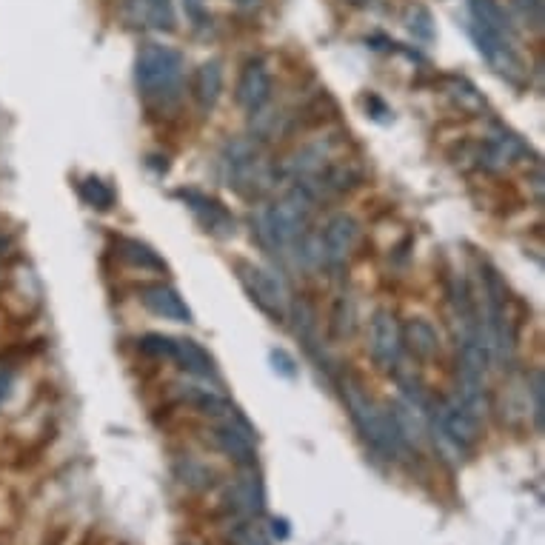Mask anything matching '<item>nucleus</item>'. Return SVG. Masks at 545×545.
<instances>
[{
	"label": "nucleus",
	"mask_w": 545,
	"mask_h": 545,
	"mask_svg": "<svg viewBox=\"0 0 545 545\" xmlns=\"http://www.w3.org/2000/svg\"><path fill=\"white\" fill-rule=\"evenodd\" d=\"M340 394H343L351 423H354V429L360 431L363 443L383 460H403V454L411 446L406 443V437H403V431L397 426L389 406L374 400L363 386V380L357 374H351V371L340 377Z\"/></svg>",
	"instance_id": "nucleus-1"
},
{
	"label": "nucleus",
	"mask_w": 545,
	"mask_h": 545,
	"mask_svg": "<svg viewBox=\"0 0 545 545\" xmlns=\"http://www.w3.org/2000/svg\"><path fill=\"white\" fill-rule=\"evenodd\" d=\"M183 55L166 43H146L135 58V86L143 106L155 115H166L183 98Z\"/></svg>",
	"instance_id": "nucleus-2"
},
{
	"label": "nucleus",
	"mask_w": 545,
	"mask_h": 545,
	"mask_svg": "<svg viewBox=\"0 0 545 545\" xmlns=\"http://www.w3.org/2000/svg\"><path fill=\"white\" fill-rule=\"evenodd\" d=\"M317 200L309 195L303 183H294L283 197H277L272 206H266L257 217V237L263 249L272 254H289L300 246V240L309 234Z\"/></svg>",
	"instance_id": "nucleus-3"
},
{
	"label": "nucleus",
	"mask_w": 545,
	"mask_h": 545,
	"mask_svg": "<svg viewBox=\"0 0 545 545\" xmlns=\"http://www.w3.org/2000/svg\"><path fill=\"white\" fill-rule=\"evenodd\" d=\"M480 283H483V303H486V326L488 349L491 357L511 360L517 351V320H514V297L508 292L506 280L497 274L494 266L483 263L480 269Z\"/></svg>",
	"instance_id": "nucleus-4"
},
{
	"label": "nucleus",
	"mask_w": 545,
	"mask_h": 545,
	"mask_svg": "<svg viewBox=\"0 0 545 545\" xmlns=\"http://www.w3.org/2000/svg\"><path fill=\"white\" fill-rule=\"evenodd\" d=\"M223 166H226V186L243 200H260L277 180L274 166H269V160L260 155V149L252 140H243V137L226 143Z\"/></svg>",
	"instance_id": "nucleus-5"
},
{
	"label": "nucleus",
	"mask_w": 545,
	"mask_h": 545,
	"mask_svg": "<svg viewBox=\"0 0 545 545\" xmlns=\"http://www.w3.org/2000/svg\"><path fill=\"white\" fill-rule=\"evenodd\" d=\"M137 349L140 354L155 357V360H172L177 369L192 374L195 380H215L217 377L215 357L192 337H169V334L149 331V334L137 337Z\"/></svg>",
	"instance_id": "nucleus-6"
},
{
	"label": "nucleus",
	"mask_w": 545,
	"mask_h": 545,
	"mask_svg": "<svg viewBox=\"0 0 545 545\" xmlns=\"http://www.w3.org/2000/svg\"><path fill=\"white\" fill-rule=\"evenodd\" d=\"M237 277H240V286L252 297L254 306L269 320H274V323L289 320L292 294H289V286H286V280L280 274L266 269V266H257V263L237 260Z\"/></svg>",
	"instance_id": "nucleus-7"
},
{
	"label": "nucleus",
	"mask_w": 545,
	"mask_h": 545,
	"mask_svg": "<svg viewBox=\"0 0 545 545\" xmlns=\"http://www.w3.org/2000/svg\"><path fill=\"white\" fill-rule=\"evenodd\" d=\"M429 417L431 423H434V429H440V434H443L454 448L471 451V448L480 443V434H483V426H480V423H483V420L474 417L457 397L431 400Z\"/></svg>",
	"instance_id": "nucleus-8"
},
{
	"label": "nucleus",
	"mask_w": 545,
	"mask_h": 545,
	"mask_svg": "<svg viewBox=\"0 0 545 545\" xmlns=\"http://www.w3.org/2000/svg\"><path fill=\"white\" fill-rule=\"evenodd\" d=\"M209 440L212 446L229 457L237 468L257 466V448H254V434L249 429V423L232 411L226 417H217L215 426L209 429Z\"/></svg>",
	"instance_id": "nucleus-9"
},
{
	"label": "nucleus",
	"mask_w": 545,
	"mask_h": 545,
	"mask_svg": "<svg viewBox=\"0 0 545 545\" xmlns=\"http://www.w3.org/2000/svg\"><path fill=\"white\" fill-rule=\"evenodd\" d=\"M369 354L380 371H394L403 357V329L391 309H377L369 320Z\"/></svg>",
	"instance_id": "nucleus-10"
},
{
	"label": "nucleus",
	"mask_w": 545,
	"mask_h": 545,
	"mask_svg": "<svg viewBox=\"0 0 545 545\" xmlns=\"http://www.w3.org/2000/svg\"><path fill=\"white\" fill-rule=\"evenodd\" d=\"M223 511L232 520H257L266 511V494H263L257 466L237 471V477L223 491Z\"/></svg>",
	"instance_id": "nucleus-11"
},
{
	"label": "nucleus",
	"mask_w": 545,
	"mask_h": 545,
	"mask_svg": "<svg viewBox=\"0 0 545 545\" xmlns=\"http://www.w3.org/2000/svg\"><path fill=\"white\" fill-rule=\"evenodd\" d=\"M320 254H323V266L340 269L349 263V257L360 243V223L351 215H334L326 223V229L320 232Z\"/></svg>",
	"instance_id": "nucleus-12"
},
{
	"label": "nucleus",
	"mask_w": 545,
	"mask_h": 545,
	"mask_svg": "<svg viewBox=\"0 0 545 545\" xmlns=\"http://www.w3.org/2000/svg\"><path fill=\"white\" fill-rule=\"evenodd\" d=\"M234 100L246 115H260L263 106L272 100V75L263 58H252L243 63L240 78L234 86Z\"/></svg>",
	"instance_id": "nucleus-13"
},
{
	"label": "nucleus",
	"mask_w": 545,
	"mask_h": 545,
	"mask_svg": "<svg viewBox=\"0 0 545 545\" xmlns=\"http://www.w3.org/2000/svg\"><path fill=\"white\" fill-rule=\"evenodd\" d=\"M137 300L143 303V309L149 314H155L160 320H172V323H192L195 314L189 309V303L180 297L175 286L157 280V283H140L137 289Z\"/></svg>",
	"instance_id": "nucleus-14"
},
{
	"label": "nucleus",
	"mask_w": 545,
	"mask_h": 545,
	"mask_svg": "<svg viewBox=\"0 0 545 545\" xmlns=\"http://www.w3.org/2000/svg\"><path fill=\"white\" fill-rule=\"evenodd\" d=\"M175 197H180L186 203V209L203 223L206 232H212L215 237H232L234 234V217L226 212V206L209 197L206 192H197V189H177Z\"/></svg>",
	"instance_id": "nucleus-15"
},
{
	"label": "nucleus",
	"mask_w": 545,
	"mask_h": 545,
	"mask_svg": "<svg viewBox=\"0 0 545 545\" xmlns=\"http://www.w3.org/2000/svg\"><path fill=\"white\" fill-rule=\"evenodd\" d=\"M123 3V18L137 29H157V32H172L175 29V6L172 0H120Z\"/></svg>",
	"instance_id": "nucleus-16"
},
{
	"label": "nucleus",
	"mask_w": 545,
	"mask_h": 545,
	"mask_svg": "<svg viewBox=\"0 0 545 545\" xmlns=\"http://www.w3.org/2000/svg\"><path fill=\"white\" fill-rule=\"evenodd\" d=\"M189 92H192V100L195 106L209 115L217 106V100L223 95V63L220 60H206L200 63L192 75V83H189Z\"/></svg>",
	"instance_id": "nucleus-17"
},
{
	"label": "nucleus",
	"mask_w": 545,
	"mask_h": 545,
	"mask_svg": "<svg viewBox=\"0 0 545 545\" xmlns=\"http://www.w3.org/2000/svg\"><path fill=\"white\" fill-rule=\"evenodd\" d=\"M115 254L123 260V263H126V266L140 269V272H152V274L169 272V263H166V260H163V257L149 246V243H143V240H137V237L117 234Z\"/></svg>",
	"instance_id": "nucleus-18"
},
{
	"label": "nucleus",
	"mask_w": 545,
	"mask_h": 545,
	"mask_svg": "<svg viewBox=\"0 0 545 545\" xmlns=\"http://www.w3.org/2000/svg\"><path fill=\"white\" fill-rule=\"evenodd\" d=\"M177 397H180V403H186V406H192L200 414H206V417H226V414H232L234 406L232 400L223 394V391L212 389V386H203V383H189V386H180L177 389Z\"/></svg>",
	"instance_id": "nucleus-19"
},
{
	"label": "nucleus",
	"mask_w": 545,
	"mask_h": 545,
	"mask_svg": "<svg viewBox=\"0 0 545 545\" xmlns=\"http://www.w3.org/2000/svg\"><path fill=\"white\" fill-rule=\"evenodd\" d=\"M403 329V349H409L417 360H431L440 354V337L426 317H411Z\"/></svg>",
	"instance_id": "nucleus-20"
},
{
	"label": "nucleus",
	"mask_w": 545,
	"mask_h": 545,
	"mask_svg": "<svg viewBox=\"0 0 545 545\" xmlns=\"http://www.w3.org/2000/svg\"><path fill=\"white\" fill-rule=\"evenodd\" d=\"M78 195L80 200L89 206V209H95V212H109L112 206H115V189L106 183V180H100V177L89 175L83 177L78 183Z\"/></svg>",
	"instance_id": "nucleus-21"
},
{
	"label": "nucleus",
	"mask_w": 545,
	"mask_h": 545,
	"mask_svg": "<svg viewBox=\"0 0 545 545\" xmlns=\"http://www.w3.org/2000/svg\"><path fill=\"white\" fill-rule=\"evenodd\" d=\"M175 471L177 480L189 491H209V488L215 486V471L209 466H203V463H197V460H183V463H177Z\"/></svg>",
	"instance_id": "nucleus-22"
},
{
	"label": "nucleus",
	"mask_w": 545,
	"mask_h": 545,
	"mask_svg": "<svg viewBox=\"0 0 545 545\" xmlns=\"http://www.w3.org/2000/svg\"><path fill=\"white\" fill-rule=\"evenodd\" d=\"M226 545H269V540L254 520H232L226 528Z\"/></svg>",
	"instance_id": "nucleus-23"
},
{
	"label": "nucleus",
	"mask_w": 545,
	"mask_h": 545,
	"mask_svg": "<svg viewBox=\"0 0 545 545\" xmlns=\"http://www.w3.org/2000/svg\"><path fill=\"white\" fill-rule=\"evenodd\" d=\"M448 92H451V98L460 103V109H466V112H480V109H486L483 95H480L466 78L448 80Z\"/></svg>",
	"instance_id": "nucleus-24"
},
{
	"label": "nucleus",
	"mask_w": 545,
	"mask_h": 545,
	"mask_svg": "<svg viewBox=\"0 0 545 545\" xmlns=\"http://www.w3.org/2000/svg\"><path fill=\"white\" fill-rule=\"evenodd\" d=\"M528 397H531V414H534V429L543 431V417H545V380L543 371H531V383H528Z\"/></svg>",
	"instance_id": "nucleus-25"
},
{
	"label": "nucleus",
	"mask_w": 545,
	"mask_h": 545,
	"mask_svg": "<svg viewBox=\"0 0 545 545\" xmlns=\"http://www.w3.org/2000/svg\"><path fill=\"white\" fill-rule=\"evenodd\" d=\"M351 326H354L351 303L346 297H340L337 306H334V312H331V331H334V337H349Z\"/></svg>",
	"instance_id": "nucleus-26"
},
{
	"label": "nucleus",
	"mask_w": 545,
	"mask_h": 545,
	"mask_svg": "<svg viewBox=\"0 0 545 545\" xmlns=\"http://www.w3.org/2000/svg\"><path fill=\"white\" fill-rule=\"evenodd\" d=\"M409 32L414 38L431 40L434 38V26H431V12L426 6H411L409 9Z\"/></svg>",
	"instance_id": "nucleus-27"
},
{
	"label": "nucleus",
	"mask_w": 545,
	"mask_h": 545,
	"mask_svg": "<svg viewBox=\"0 0 545 545\" xmlns=\"http://www.w3.org/2000/svg\"><path fill=\"white\" fill-rule=\"evenodd\" d=\"M511 6L526 26L543 29V0H511Z\"/></svg>",
	"instance_id": "nucleus-28"
},
{
	"label": "nucleus",
	"mask_w": 545,
	"mask_h": 545,
	"mask_svg": "<svg viewBox=\"0 0 545 545\" xmlns=\"http://www.w3.org/2000/svg\"><path fill=\"white\" fill-rule=\"evenodd\" d=\"M272 363H274V371H277V374H283V377H289V380H292V377H297V366H294V360L283 349L272 351Z\"/></svg>",
	"instance_id": "nucleus-29"
},
{
	"label": "nucleus",
	"mask_w": 545,
	"mask_h": 545,
	"mask_svg": "<svg viewBox=\"0 0 545 545\" xmlns=\"http://www.w3.org/2000/svg\"><path fill=\"white\" fill-rule=\"evenodd\" d=\"M289 534H292V528H289V520L286 517H274L272 520V537L277 543H286L289 540Z\"/></svg>",
	"instance_id": "nucleus-30"
},
{
	"label": "nucleus",
	"mask_w": 545,
	"mask_h": 545,
	"mask_svg": "<svg viewBox=\"0 0 545 545\" xmlns=\"http://www.w3.org/2000/svg\"><path fill=\"white\" fill-rule=\"evenodd\" d=\"M366 106H371V109L377 112L374 120H391V109L383 103V100L377 98V95H369V98H366Z\"/></svg>",
	"instance_id": "nucleus-31"
},
{
	"label": "nucleus",
	"mask_w": 545,
	"mask_h": 545,
	"mask_svg": "<svg viewBox=\"0 0 545 545\" xmlns=\"http://www.w3.org/2000/svg\"><path fill=\"white\" fill-rule=\"evenodd\" d=\"M9 391H12V371L0 369V406L6 403Z\"/></svg>",
	"instance_id": "nucleus-32"
},
{
	"label": "nucleus",
	"mask_w": 545,
	"mask_h": 545,
	"mask_svg": "<svg viewBox=\"0 0 545 545\" xmlns=\"http://www.w3.org/2000/svg\"><path fill=\"white\" fill-rule=\"evenodd\" d=\"M346 3H349V6H357V9H366L374 0H346Z\"/></svg>",
	"instance_id": "nucleus-33"
},
{
	"label": "nucleus",
	"mask_w": 545,
	"mask_h": 545,
	"mask_svg": "<svg viewBox=\"0 0 545 545\" xmlns=\"http://www.w3.org/2000/svg\"><path fill=\"white\" fill-rule=\"evenodd\" d=\"M237 3H246V0H237Z\"/></svg>",
	"instance_id": "nucleus-34"
}]
</instances>
